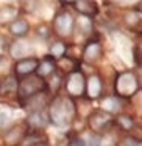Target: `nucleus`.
<instances>
[{"label": "nucleus", "instance_id": "nucleus-5", "mask_svg": "<svg viewBox=\"0 0 142 146\" xmlns=\"http://www.w3.org/2000/svg\"><path fill=\"white\" fill-rule=\"evenodd\" d=\"M42 79L38 78V76H28L27 79H23V82L19 86L17 89V93H19V98L20 100H25V98H31L33 95L39 93L42 90Z\"/></svg>", "mask_w": 142, "mask_h": 146}, {"label": "nucleus", "instance_id": "nucleus-20", "mask_svg": "<svg viewBox=\"0 0 142 146\" xmlns=\"http://www.w3.org/2000/svg\"><path fill=\"white\" fill-rule=\"evenodd\" d=\"M30 146H46V145H41V143H34V145H30Z\"/></svg>", "mask_w": 142, "mask_h": 146}, {"label": "nucleus", "instance_id": "nucleus-21", "mask_svg": "<svg viewBox=\"0 0 142 146\" xmlns=\"http://www.w3.org/2000/svg\"><path fill=\"white\" fill-rule=\"evenodd\" d=\"M139 9H141V13H142V2L139 3Z\"/></svg>", "mask_w": 142, "mask_h": 146}, {"label": "nucleus", "instance_id": "nucleus-1", "mask_svg": "<svg viewBox=\"0 0 142 146\" xmlns=\"http://www.w3.org/2000/svg\"><path fill=\"white\" fill-rule=\"evenodd\" d=\"M50 120L53 121L56 126H66L69 124L75 117V106L70 98L66 96H58L55 98L50 104Z\"/></svg>", "mask_w": 142, "mask_h": 146}, {"label": "nucleus", "instance_id": "nucleus-4", "mask_svg": "<svg viewBox=\"0 0 142 146\" xmlns=\"http://www.w3.org/2000/svg\"><path fill=\"white\" fill-rule=\"evenodd\" d=\"M53 31L58 37H69L74 31V19L69 13H60L53 20Z\"/></svg>", "mask_w": 142, "mask_h": 146}, {"label": "nucleus", "instance_id": "nucleus-13", "mask_svg": "<svg viewBox=\"0 0 142 146\" xmlns=\"http://www.w3.org/2000/svg\"><path fill=\"white\" fill-rule=\"evenodd\" d=\"M9 31H11L14 36L17 37H22L28 33V23L22 19H17V20H13L11 25H9Z\"/></svg>", "mask_w": 142, "mask_h": 146}, {"label": "nucleus", "instance_id": "nucleus-17", "mask_svg": "<svg viewBox=\"0 0 142 146\" xmlns=\"http://www.w3.org/2000/svg\"><path fill=\"white\" fill-rule=\"evenodd\" d=\"M133 103H134V106L137 107V110L142 112V90L141 92H136V96H134Z\"/></svg>", "mask_w": 142, "mask_h": 146}, {"label": "nucleus", "instance_id": "nucleus-6", "mask_svg": "<svg viewBox=\"0 0 142 146\" xmlns=\"http://www.w3.org/2000/svg\"><path fill=\"white\" fill-rule=\"evenodd\" d=\"M113 118L109 113H105L103 110H97L89 115V127L94 132H103L111 124Z\"/></svg>", "mask_w": 142, "mask_h": 146}, {"label": "nucleus", "instance_id": "nucleus-2", "mask_svg": "<svg viewBox=\"0 0 142 146\" xmlns=\"http://www.w3.org/2000/svg\"><path fill=\"white\" fill-rule=\"evenodd\" d=\"M137 84L139 82H137V78L134 73H131V72L120 73L116 79V93L119 96H131L139 89Z\"/></svg>", "mask_w": 142, "mask_h": 146}, {"label": "nucleus", "instance_id": "nucleus-19", "mask_svg": "<svg viewBox=\"0 0 142 146\" xmlns=\"http://www.w3.org/2000/svg\"><path fill=\"white\" fill-rule=\"evenodd\" d=\"M69 146H84V141L81 138H74V140L69 143Z\"/></svg>", "mask_w": 142, "mask_h": 146}, {"label": "nucleus", "instance_id": "nucleus-18", "mask_svg": "<svg viewBox=\"0 0 142 146\" xmlns=\"http://www.w3.org/2000/svg\"><path fill=\"white\" fill-rule=\"evenodd\" d=\"M117 146H137V141L133 137H125Z\"/></svg>", "mask_w": 142, "mask_h": 146}, {"label": "nucleus", "instance_id": "nucleus-16", "mask_svg": "<svg viewBox=\"0 0 142 146\" xmlns=\"http://www.w3.org/2000/svg\"><path fill=\"white\" fill-rule=\"evenodd\" d=\"M120 101L119 98H116V96H109V98H105L102 103V109L105 113L108 112H117V110H120Z\"/></svg>", "mask_w": 142, "mask_h": 146}, {"label": "nucleus", "instance_id": "nucleus-11", "mask_svg": "<svg viewBox=\"0 0 142 146\" xmlns=\"http://www.w3.org/2000/svg\"><path fill=\"white\" fill-rule=\"evenodd\" d=\"M83 58H84L88 62H97L100 58H102V48H100V44L98 42H91L84 48Z\"/></svg>", "mask_w": 142, "mask_h": 146}, {"label": "nucleus", "instance_id": "nucleus-9", "mask_svg": "<svg viewBox=\"0 0 142 146\" xmlns=\"http://www.w3.org/2000/svg\"><path fill=\"white\" fill-rule=\"evenodd\" d=\"M55 67H56V64H55V59L47 56L44 58L42 61H41V64L38 65V78L44 79V78H48V76L55 75Z\"/></svg>", "mask_w": 142, "mask_h": 146}, {"label": "nucleus", "instance_id": "nucleus-8", "mask_svg": "<svg viewBox=\"0 0 142 146\" xmlns=\"http://www.w3.org/2000/svg\"><path fill=\"white\" fill-rule=\"evenodd\" d=\"M25 134H27V127L23 126V124H17V126L11 127V129L5 134V138H3V140H5V145H8V146L17 145L23 137H25Z\"/></svg>", "mask_w": 142, "mask_h": 146}, {"label": "nucleus", "instance_id": "nucleus-15", "mask_svg": "<svg viewBox=\"0 0 142 146\" xmlns=\"http://www.w3.org/2000/svg\"><path fill=\"white\" fill-rule=\"evenodd\" d=\"M47 123V115L42 112V110H31V113H30L28 117V124H31V126H44V124Z\"/></svg>", "mask_w": 142, "mask_h": 146}, {"label": "nucleus", "instance_id": "nucleus-12", "mask_svg": "<svg viewBox=\"0 0 142 146\" xmlns=\"http://www.w3.org/2000/svg\"><path fill=\"white\" fill-rule=\"evenodd\" d=\"M17 89H19V86H17L16 76H8V78L3 81V84L0 86V95L2 96L13 95V93L17 92Z\"/></svg>", "mask_w": 142, "mask_h": 146}, {"label": "nucleus", "instance_id": "nucleus-10", "mask_svg": "<svg viewBox=\"0 0 142 146\" xmlns=\"http://www.w3.org/2000/svg\"><path fill=\"white\" fill-rule=\"evenodd\" d=\"M86 92H88V96L91 100L97 98V96H100V93H102V81H100V78L97 75H92L91 78L86 81Z\"/></svg>", "mask_w": 142, "mask_h": 146}, {"label": "nucleus", "instance_id": "nucleus-7", "mask_svg": "<svg viewBox=\"0 0 142 146\" xmlns=\"http://www.w3.org/2000/svg\"><path fill=\"white\" fill-rule=\"evenodd\" d=\"M39 65V61L36 58H23L20 61L16 62L14 65V72L17 76H27L30 73H33Z\"/></svg>", "mask_w": 142, "mask_h": 146}, {"label": "nucleus", "instance_id": "nucleus-3", "mask_svg": "<svg viewBox=\"0 0 142 146\" xmlns=\"http://www.w3.org/2000/svg\"><path fill=\"white\" fill-rule=\"evenodd\" d=\"M64 87L67 90V93L70 96H80L84 93V89H86V79H84V75L78 70H74L72 73H69L67 78H66V82H64Z\"/></svg>", "mask_w": 142, "mask_h": 146}, {"label": "nucleus", "instance_id": "nucleus-14", "mask_svg": "<svg viewBox=\"0 0 142 146\" xmlns=\"http://www.w3.org/2000/svg\"><path fill=\"white\" fill-rule=\"evenodd\" d=\"M74 6L84 16H95L97 14V3L95 2H77Z\"/></svg>", "mask_w": 142, "mask_h": 146}]
</instances>
